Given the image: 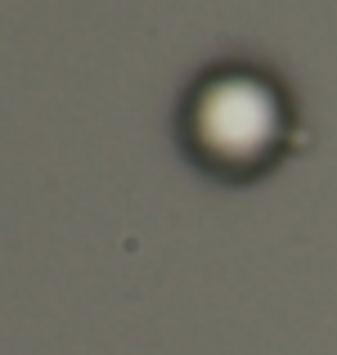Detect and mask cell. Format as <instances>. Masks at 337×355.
Masks as SVG:
<instances>
[{
  "mask_svg": "<svg viewBox=\"0 0 337 355\" xmlns=\"http://www.w3.org/2000/svg\"><path fill=\"white\" fill-rule=\"evenodd\" d=\"M293 108L284 90L252 68H221L193 86L184 104V148L225 180H252L284 157Z\"/></svg>",
  "mask_w": 337,
  "mask_h": 355,
  "instance_id": "obj_1",
  "label": "cell"
}]
</instances>
